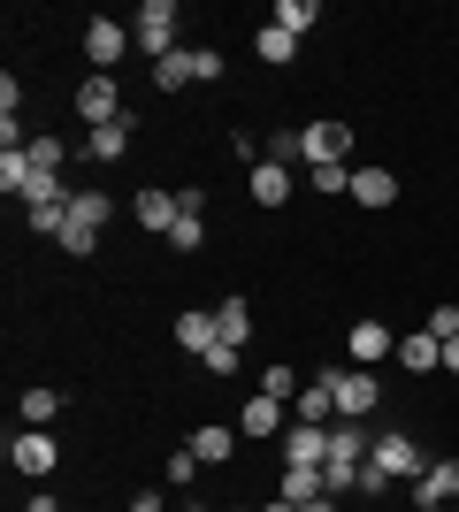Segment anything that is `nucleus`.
<instances>
[{
	"label": "nucleus",
	"instance_id": "26",
	"mask_svg": "<svg viewBox=\"0 0 459 512\" xmlns=\"http://www.w3.org/2000/svg\"><path fill=\"white\" fill-rule=\"evenodd\" d=\"M306 184H314L322 199H352V161H314V169H306Z\"/></svg>",
	"mask_w": 459,
	"mask_h": 512
},
{
	"label": "nucleus",
	"instance_id": "46",
	"mask_svg": "<svg viewBox=\"0 0 459 512\" xmlns=\"http://www.w3.org/2000/svg\"><path fill=\"white\" fill-rule=\"evenodd\" d=\"M414 512H429V505H414Z\"/></svg>",
	"mask_w": 459,
	"mask_h": 512
},
{
	"label": "nucleus",
	"instance_id": "4",
	"mask_svg": "<svg viewBox=\"0 0 459 512\" xmlns=\"http://www.w3.org/2000/svg\"><path fill=\"white\" fill-rule=\"evenodd\" d=\"M131 46L146 54V62H169V54H176V0H146V8H138Z\"/></svg>",
	"mask_w": 459,
	"mask_h": 512
},
{
	"label": "nucleus",
	"instance_id": "44",
	"mask_svg": "<svg viewBox=\"0 0 459 512\" xmlns=\"http://www.w3.org/2000/svg\"><path fill=\"white\" fill-rule=\"evenodd\" d=\"M207 512H245V505H207Z\"/></svg>",
	"mask_w": 459,
	"mask_h": 512
},
{
	"label": "nucleus",
	"instance_id": "10",
	"mask_svg": "<svg viewBox=\"0 0 459 512\" xmlns=\"http://www.w3.org/2000/svg\"><path fill=\"white\" fill-rule=\"evenodd\" d=\"M299 138H306V169H314V161H345V153H352V123H337V115H314Z\"/></svg>",
	"mask_w": 459,
	"mask_h": 512
},
{
	"label": "nucleus",
	"instance_id": "23",
	"mask_svg": "<svg viewBox=\"0 0 459 512\" xmlns=\"http://www.w3.org/2000/svg\"><path fill=\"white\" fill-rule=\"evenodd\" d=\"M268 23H276V31H291V39H306V31L322 23V0H276V8H268Z\"/></svg>",
	"mask_w": 459,
	"mask_h": 512
},
{
	"label": "nucleus",
	"instance_id": "24",
	"mask_svg": "<svg viewBox=\"0 0 459 512\" xmlns=\"http://www.w3.org/2000/svg\"><path fill=\"white\" fill-rule=\"evenodd\" d=\"M153 85H161V92H184V85H199V54H192V46H176L169 62H153Z\"/></svg>",
	"mask_w": 459,
	"mask_h": 512
},
{
	"label": "nucleus",
	"instance_id": "33",
	"mask_svg": "<svg viewBox=\"0 0 459 512\" xmlns=\"http://www.w3.org/2000/svg\"><path fill=\"white\" fill-rule=\"evenodd\" d=\"M207 245V214H176V230H169V253H199Z\"/></svg>",
	"mask_w": 459,
	"mask_h": 512
},
{
	"label": "nucleus",
	"instance_id": "18",
	"mask_svg": "<svg viewBox=\"0 0 459 512\" xmlns=\"http://www.w3.org/2000/svg\"><path fill=\"white\" fill-rule=\"evenodd\" d=\"M276 497H284V505H322L329 482H322V467H284L276 474Z\"/></svg>",
	"mask_w": 459,
	"mask_h": 512
},
{
	"label": "nucleus",
	"instance_id": "45",
	"mask_svg": "<svg viewBox=\"0 0 459 512\" xmlns=\"http://www.w3.org/2000/svg\"><path fill=\"white\" fill-rule=\"evenodd\" d=\"M184 512H207V505H184Z\"/></svg>",
	"mask_w": 459,
	"mask_h": 512
},
{
	"label": "nucleus",
	"instance_id": "15",
	"mask_svg": "<svg viewBox=\"0 0 459 512\" xmlns=\"http://www.w3.org/2000/svg\"><path fill=\"white\" fill-rule=\"evenodd\" d=\"M398 367H406V375H437L444 367V344L429 337V329H406V337H398V352H391Z\"/></svg>",
	"mask_w": 459,
	"mask_h": 512
},
{
	"label": "nucleus",
	"instance_id": "30",
	"mask_svg": "<svg viewBox=\"0 0 459 512\" xmlns=\"http://www.w3.org/2000/svg\"><path fill=\"white\" fill-rule=\"evenodd\" d=\"M62 413V390H23V428H54Z\"/></svg>",
	"mask_w": 459,
	"mask_h": 512
},
{
	"label": "nucleus",
	"instance_id": "34",
	"mask_svg": "<svg viewBox=\"0 0 459 512\" xmlns=\"http://www.w3.org/2000/svg\"><path fill=\"white\" fill-rule=\"evenodd\" d=\"M54 245H62L69 260H92V253H100V230H85V222H69V230L54 237Z\"/></svg>",
	"mask_w": 459,
	"mask_h": 512
},
{
	"label": "nucleus",
	"instance_id": "29",
	"mask_svg": "<svg viewBox=\"0 0 459 512\" xmlns=\"http://www.w3.org/2000/svg\"><path fill=\"white\" fill-rule=\"evenodd\" d=\"M199 467H207V459H199V451L184 444V451H169V459H161V482H169V490H192V482H199Z\"/></svg>",
	"mask_w": 459,
	"mask_h": 512
},
{
	"label": "nucleus",
	"instance_id": "27",
	"mask_svg": "<svg viewBox=\"0 0 459 512\" xmlns=\"http://www.w3.org/2000/svg\"><path fill=\"white\" fill-rule=\"evenodd\" d=\"M192 451H199V459H207V467H222V459H230V451H238V428H222V421H207V428H199V436H192Z\"/></svg>",
	"mask_w": 459,
	"mask_h": 512
},
{
	"label": "nucleus",
	"instance_id": "13",
	"mask_svg": "<svg viewBox=\"0 0 459 512\" xmlns=\"http://www.w3.org/2000/svg\"><path fill=\"white\" fill-rule=\"evenodd\" d=\"M131 138H138V115H123V123L85 130V138H77V153H85V161H123V146H131Z\"/></svg>",
	"mask_w": 459,
	"mask_h": 512
},
{
	"label": "nucleus",
	"instance_id": "37",
	"mask_svg": "<svg viewBox=\"0 0 459 512\" xmlns=\"http://www.w3.org/2000/svg\"><path fill=\"white\" fill-rule=\"evenodd\" d=\"M238 360H245L238 344H215V352H207V360H199V367H207V375H238Z\"/></svg>",
	"mask_w": 459,
	"mask_h": 512
},
{
	"label": "nucleus",
	"instance_id": "6",
	"mask_svg": "<svg viewBox=\"0 0 459 512\" xmlns=\"http://www.w3.org/2000/svg\"><path fill=\"white\" fill-rule=\"evenodd\" d=\"M123 115H131V107H123V85H115V77H85V85H77V123L85 130L123 123Z\"/></svg>",
	"mask_w": 459,
	"mask_h": 512
},
{
	"label": "nucleus",
	"instance_id": "32",
	"mask_svg": "<svg viewBox=\"0 0 459 512\" xmlns=\"http://www.w3.org/2000/svg\"><path fill=\"white\" fill-rule=\"evenodd\" d=\"M322 482L329 497H360V459H322Z\"/></svg>",
	"mask_w": 459,
	"mask_h": 512
},
{
	"label": "nucleus",
	"instance_id": "36",
	"mask_svg": "<svg viewBox=\"0 0 459 512\" xmlns=\"http://www.w3.org/2000/svg\"><path fill=\"white\" fill-rule=\"evenodd\" d=\"M421 329H429V337H437V344H444V337H459V306H452V299H444V306H437V314L421 321Z\"/></svg>",
	"mask_w": 459,
	"mask_h": 512
},
{
	"label": "nucleus",
	"instance_id": "19",
	"mask_svg": "<svg viewBox=\"0 0 459 512\" xmlns=\"http://www.w3.org/2000/svg\"><path fill=\"white\" fill-rule=\"evenodd\" d=\"M253 62L291 69V62H299V39H291V31H276V23H253Z\"/></svg>",
	"mask_w": 459,
	"mask_h": 512
},
{
	"label": "nucleus",
	"instance_id": "2",
	"mask_svg": "<svg viewBox=\"0 0 459 512\" xmlns=\"http://www.w3.org/2000/svg\"><path fill=\"white\" fill-rule=\"evenodd\" d=\"M329 390H337V421H375L383 406V375L375 367H322Z\"/></svg>",
	"mask_w": 459,
	"mask_h": 512
},
{
	"label": "nucleus",
	"instance_id": "47",
	"mask_svg": "<svg viewBox=\"0 0 459 512\" xmlns=\"http://www.w3.org/2000/svg\"><path fill=\"white\" fill-rule=\"evenodd\" d=\"M452 512H459V505H452Z\"/></svg>",
	"mask_w": 459,
	"mask_h": 512
},
{
	"label": "nucleus",
	"instance_id": "9",
	"mask_svg": "<svg viewBox=\"0 0 459 512\" xmlns=\"http://www.w3.org/2000/svg\"><path fill=\"white\" fill-rule=\"evenodd\" d=\"M414 505H429V512H452V505H459V459H452V451L421 467V482H414Z\"/></svg>",
	"mask_w": 459,
	"mask_h": 512
},
{
	"label": "nucleus",
	"instance_id": "35",
	"mask_svg": "<svg viewBox=\"0 0 459 512\" xmlns=\"http://www.w3.org/2000/svg\"><path fill=\"white\" fill-rule=\"evenodd\" d=\"M261 390H268V398H284V406H291V398H299V375H291V367L276 360V367H268V375H261Z\"/></svg>",
	"mask_w": 459,
	"mask_h": 512
},
{
	"label": "nucleus",
	"instance_id": "28",
	"mask_svg": "<svg viewBox=\"0 0 459 512\" xmlns=\"http://www.w3.org/2000/svg\"><path fill=\"white\" fill-rule=\"evenodd\" d=\"M31 176H69V138H31Z\"/></svg>",
	"mask_w": 459,
	"mask_h": 512
},
{
	"label": "nucleus",
	"instance_id": "16",
	"mask_svg": "<svg viewBox=\"0 0 459 512\" xmlns=\"http://www.w3.org/2000/svg\"><path fill=\"white\" fill-rule=\"evenodd\" d=\"M291 421H306V428H329V421H337V390H329V375H314V383L291 398Z\"/></svg>",
	"mask_w": 459,
	"mask_h": 512
},
{
	"label": "nucleus",
	"instance_id": "17",
	"mask_svg": "<svg viewBox=\"0 0 459 512\" xmlns=\"http://www.w3.org/2000/svg\"><path fill=\"white\" fill-rule=\"evenodd\" d=\"M176 344H184L192 360H207V352H215V344H222L215 314H207V306H192V314H176Z\"/></svg>",
	"mask_w": 459,
	"mask_h": 512
},
{
	"label": "nucleus",
	"instance_id": "11",
	"mask_svg": "<svg viewBox=\"0 0 459 512\" xmlns=\"http://www.w3.org/2000/svg\"><path fill=\"white\" fill-rule=\"evenodd\" d=\"M245 192H253V207H291V192H299V169L253 161V169H245Z\"/></svg>",
	"mask_w": 459,
	"mask_h": 512
},
{
	"label": "nucleus",
	"instance_id": "38",
	"mask_svg": "<svg viewBox=\"0 0 459 512\" xmlns=\"http://www.w3.org/2000/svg\"><path fill=\"white\" fill-rule=\"evenodd\" d=\"M192 54H199V85H215L222 77V46H192Z\"/></svg>",
	"mask_w": 459,
	"mask_h": 512
},
{
	"label": "nucleus",
	"instance_id": "20",
	"mask_svg": "<svg viewBox=\"0 0 459 512\" xmlns=\"http://www.w3.org/2000/svg\"><path fill=\"white\" fill-rule=\"evenodd\" d=\"M115 199L100 192V184H69V222H85V230H108Z\"/></svg>",
	"mask_w": 459,
	"mask_h": 512
},
{
	"label": "nucleus",
	"instance_id": "5",
	"mask_svg": "<svg viewBox=\"0 0 459 512\" xmlns=\"http://www.w3.org/2000/svg\"><path fill=\"white\" fill-rule=\"evenodd\" d=\"M8 467L31 474V482H46V474L62 467V444H54L46 428H16V436H8Z\"/></svg>",
	"mask_w": 459,
	"mask_h": 512
},
{
	"label": "nucleus",
	"instance_id": "14",
	"mask_svg": "<svg viewBox=\"0 0 459 512\" xmlns=\"http://www.w3.org/2000/svg\"><path fill=\"white\" fill-rule=\"evenodd\" d=\"M131 214H138V230L169 237V230H176V214H184V207H176V192H161V184H146V192L131 199Z\"/></svg>",
	"mask_w": 459,
	"mask_h": 512
},
{
	"label": "nucleus",
	"instance_id": "21",
	"mask_svg": "<svg viewBox=\"0 0 459 512\" xmlns=\"http://www.w3.org/2000/svg\"><path fill=\"white\" fill-rule=\"evenodd\" d=\"M375 451V421H329V459H368Z\"/></svg>",
	"mask_w": 459,
	"mask_h": 512
},
{
	"label": "nucleus",
	"instance_id": "3",
	"mask_svg": "<svg viewBox=\"0 0 459 512\" xmlns=\"http://www.w3.org/2000/svg\"><path fill=\"white\" fill-rule=\"evenodd\" d=\"M77 46H85L92 77H115V62L131 54V23H115V16H85V31H77Z\"/></svg>",
	"mask_w": 459,
	"mask_h": 512
},
{
	"label": "nucleus",
	"instance_id": "41",
	"mask_svg": "<svg viewBox=\"0 0 459 512\" xmlns=\"http://www.w3.org/2000/svg\"><path fill=\"white\" fill-rule=\"evenodd\" d=\"M444 375H459V337H444Z\"/></svg>",
	"mask_w": 459,
	"mask_h": 512
},
{
	"label": "nucleus",
	"instance_id": "25",
	"mask_svg": "<svg viewBox=\"0 0 459 512\" xmlns=\"http://www.w3.org/2000/svg\"><path fill=\"white\" fill-rule=\"evenodd\" d=\"M352 199H360V207H391V199H398V176L391 169H352Z\"/></svg>",
	"mask_w": 459,
	"mask_h": 512
},
{
	"label": "nucleus",
	"instance_id": "31",
	"mask_svg": "<svg viewBox=\"0 0 459 512\" xmlns=\"http://www.w3.org/2000/svg\"><path fill=\"white\" fill-rule=\"evenodd\" d=\"M23 184H31V146L0 153V192H8V199H23Z\"/></svg>",
	"mask_w": 459,
	"mask_h": 512
},
{
	"label": "nucleus",
	"instance_id": "12",
	"mask_svg": "<svg viewBox=\"0 0 459 512\" xmlns=\"http://www.w3.org/2000/svg\"><path fill=\"white\" fill-rule=\"evenodd\" d=\"M276 459H284V467H322V459H329V428L291 421L284 436H276Z\"/></svg>",
	"mask_w": 459,
	"mask_h": 512
},
{
	"label": "nucleus",
	"instance_id": "22",
	"mask_svg": "<svg viewBox=\"0 0 459 512\" xmlns=\"http://www.w3.org/2000/svg\"><path fill=\"white\" fill-rule=\"evenodd\" d=\"M215 329H222V344H253V299H238V291H230V299L215 306Z\"/></svg>",
	"mask_w": 459,
	"mask_h": 512
},
{
	"label": "nucleus",
	"instance_id": "1",
	"mask_svg": "<svg viewBox=\"0 0 459 512\" xmlns=\"http://www.w3.org/2000/svg\"><path fill=\"white\" fill-rule=\"evenodd\" d=\"M429 451L406 436V428H375V451L360 459V497H383L391 482H421Z\"/></svg>",
	"mask_w": 459,
	"mask_h": 512
},
{
	"label": "nucleus",
	"instance_id": "43",
	"mask_svg": "<svg viewBox=\"0 0 459 512\" xmlns=\"http://www.w3.org/2000/svg\"><path fill=\"white\" fill-rule=\"evenodd\" d=\"M299 512H337V497H322V505H299Z\"/></svg>",
	"mask_w": 459,
	"mask_h": 512
},
{
	"label": "nucleus",
	"instance_id": "40",
	"mask_svg": "<svg viewBox=\"0 0 459 512\" xmlns=\"http://www.w3.org/2000/svg\"><path fill=\"white\" fill-rule=\"evenodd\" d=\"M23 512H69V505H62V497H54V490H39V497H31V505H23Z\"/></svg>",
	"mask_w": 459,
	"mask_h": 512
},
{
	"label": "nucleus",
	"instance_id": "42",
	"mask_svg": "<svg viewBox=\"0 0 459 512\" xmlns=\"http://www.w3.org/2000/svg\"><path fill=\"white\" fill-rule=\"evenodd\" d=\"M261 512H299V505H284V497H268V505H261Z\"/></svg>",
	"mask_w": 459,
	"mask_h": 512
},
{
	"label": "nucleus",
	"instance_id": "7",
	"mask_svg": "<svg viewBox=\"0 0 459 512\" xmlns=\"http://www.w3.org/2000/svg\"><path fill=\"white\" fill-rule=\"evenodd\" d=\"M398 352V329H383V321H352L345 329V367H383Z\"/></svg>",
	"mask_w": 459,
	"mask_h": 512
},
{
	"label": "nucleus",
	"instance_id": "8",
	"mask_svg": "<svg viewBox=\"0 0 459 512\" xmlns=\"http://www.w3.org/2000/svg\"><path fill=\"white\" fill-rule=\"evenodd\" d=\"M284 428H291V406H284V398H268V390H253V398H245L238 436H253V444H276Z\"/></svg>",
	"mask_w": 459,
	"mask_h": 512
},
{
	"label": "nucleus",
	"instance_id": "39",
	"mask_svg": "<svg viewBox=\"0 0 459 512\" xmlns=\"http://www.w3.org/2000/svg\"><path fill=\"white\" fill-rule=\"evenodd\" d=\"M131 512H169V497H161V490H138V497H131Z\"/></svg>",
	"mask_w": 459,
	"mask_h": 512
}]
</instances>
